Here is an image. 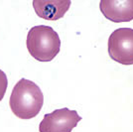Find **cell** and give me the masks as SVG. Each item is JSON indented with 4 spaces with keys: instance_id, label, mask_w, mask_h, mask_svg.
Segmentation results:
<instances>
[{
    "instance_id": "cell-1",
    "label": "cell",
    "mask_w": 133,
    "mask_h": 132,
    "mask_svg": "<svg viewBox=\"0 0 133 132\" xmlns=\"http://www.w3.org/2000/svg\"><path fill=\"white\" fill-rule=\"evenodd\" d=\"M44 104V95L36 83L21 78L13 88L9 99L11 111L21 119H31L40 113Z\"/></svg>"
},
{
    "instance_id": "cell-2",
    "label": "cell",
    "mask_w": 133,
    "mask_h": 132,
    "mask_svg": "<svg viewBox=\"0 0 133 132\" xmlns=\"http://www.w3.org/2000/svg\"><path fill=\"white\" fill-rule=\"evenodd\" d=\"M26 46L29 54L40 62H51L60 52L61 40L50 26L32 27L27 35Z\"/></svg>"
},
{
    "instance_id": "cell-3",
    "label": "cell",
    "mask_w": 133,
    "mask_h": 132,
    "mask_svg": "<svg viewBox=\"0 0 133 132\" xmlns=\"http://www.w3.org/2000/svg\"><path fill=\"white\" fill-rule=\"evenodd\" d=\"M108 54L112 60L121 65H133V29L119 28L110 34Z\"/></svg>"
},
{
    "instance_id": "cell-4",
    "label": "cell",
    "mask_w": 133,
    "mask_h": 132,
    "mask_svg": "<svg viewBox=\"0 0 133 132\" xmlns=\"http://www.w3.org/2000/svg\"><path fill=\"white\" fill-rule=\"evenodd\" d=\"M82 120L76 110L69 108L56 109L51 113L45 114L40 122V132H72V129Z\"/></svg>"
},
{
    "instance_id": "cell-5",
    "label": "cell",
    "mask_w": 133,
    "mask_h": 132,
    "mask_svg": "<svg viewBox=\"0 0 133 132\" xmlns=\"http://www.w3.org/2000/svg\"><path fill=\"white\" fill-rule=\"evenodd\" d=\"M101 13L112 22H129L133 20V0H101Z\"/></svg>"
},
{
    "instance_id": "cell-6",
    "label": "cell",
    "mask_w": 133,
    "mask_h": 132,
    "mask_svg": "<svg viewBox=\"0 0 133 132\" xmlns=\"http://www.w3.org/2000/svg\"><path fill=\"white\" fill-rule=\"evenodd\" d=\"M70 0H34L33 7L36 14L45 20L56 21L65 16L70 9Z\"/></svg>"
},
{
    "instance_id": "cell-7",
    "label": "cell",
    "mask_w": 133,
    "mask_h": 132,
    "mask_svg": "<svg viewBox=\"0 0 133 132\" xmlns=\"http://www.w3.org/2000/svg\"><path fill=\"white\" fill-rule=\"evenodd\" d=\"M7 85H8V80L6 77V74L0 70V101L3 99L5 95Z\"/></svg>"
}]
</instances>
